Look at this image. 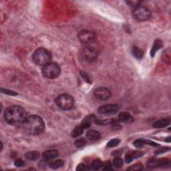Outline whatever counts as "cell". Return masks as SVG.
<instances>
[{"instance_id":"obj_1","label":"cell","mask_w":171,"mask_h":171,"mask_svg":"<svg viewBox=\"0 0 171 171\" xmlns=\"http://www.w3.org/2000/svg\"><path fill=\"white\" fill-rule=\"evenodd\" d=\"M4 117L7 123L17 125L24 123L26 119V115L24 108L18 106H13L5 111Z\"/></svg>"},{"instance_id":"obj_2","label":"cell","mask_w":171,"mask_h":171,"mask_svg":"<svg viewBox=\"0 0 171 171\" xmlns=\"http://www.w3.org/2000/svg\"><path fill=\"white\" fill-rule=\"evenodd\" d=\"M23 124L26 132L32 135L41 134L45 130L44 122L41 117L36 115L27 117Z\"/></svg>"},{"instance_id":"obj_3","label":"cell","mask_w":171,"mask_h":171,"mask_svg":"<svg viewBox=\"0 0 171 171\" xmlns=\"http://www.w3.org/2000/svg\"><path fill=\"white\" fill-rule=\"evenodd\" d=\"M32 58L37 65L44 66L51 62L52 55L50 52L45 48H39L35 51Z\"/></svg>"},{"instance_id":"obj_4","label":"cell","mask_w":171,"mask_h":171,"mask_svg":"<svg viewBox=\"0 0 171 171\" xmlns=\"http://www.w3.org/2000/svg\"><path fill=\"white\" fill-rule=\"evenodd\" d=\"M61 73V69L56 63H49L44 65L42 69V74L47 78L54 79L58 78Z\"/></svg>"},{"instance_id":"obj_5","label":"cell","mask_w":171,"mask_h":171,"mask_svg":"<svg viewBox=\"0 0 171 171\" xmlns=\"http://www.w3.org/2000/svg\"><path fill=\"white\" fill-rule=\"evenodd\" d=\"M133 16L136 20L144 21L151 18V13L149 9L146 7L139 6L134 9Z\"/></svg>"},{"instance_id":"obj_6","label":"cell","mask_w":171,"mask_h":171,"mask_svg":"<svg viewBox=\"0 0 171 171\" xmlns=\"http://www.w3.org/2000/svg\"><path fill=\"white\" fill-rule=\"evenodd\" d=\"M56 104L60 108L64 110H68L73 107L74 100L72 96L69 94H62L57 98Z\"/></svg>"},{"instance_id":"obj_7","label":"cell","mask_w":171,"mask_h":171,"mask_svg":"<svg viewBox=\"0 0 171 171\" xmlns=\"http://www.w3.org/2000/svg\"><path fill=\"white\" fill-rule=\"evenodd\" d=\"M78 39L85 45H90L94 43L96 39V35L90 30H82L78 34Z\"/></svg>"},{"instance_id":"obj_8","label":"cell","mask_w":171,"mask_h":171,"mask_svg":"<svg viewBox=\"0 0 171 171\" xmlns=\"http://www.w3.org/2000/svg\"><path fill=\"white\" fill-rule=\"evenodd\" d=\"M97 51L95 48L90 45H85L81 50L82 58L87 62H92L97 57Z\"/></svg>"},{"instance_id":"obj_9","label":"cell","mask_w":171,"mask_h":171,"mask_svg":"<svg viewBox=\"0 0 171 171\" xmlns=\"http://www.w3.org/2000/svg\"><path fill=\"white\" fill-rule=\"evenodd\" d=\"M120 108V106L118 104H105L98 108V112L101 115H110L116 113Z\"/></svg>"},{"instance_id":"obj_10","label":"cell","mask_w":171,"mask_h":171,"mask_svg":"<svg viewBox=\"0 0 171 171\" xmlns=\"http://www.w3.org/2000/svg\"><path fill=\"white\" fill-rule=\"evenodd\" d=\"M94 96L96 98L100 100H106L110 98L111 92L108 88L104 87H100L94 91Z\"/></svg>"},{"instance_id":"obj_11","label":"cell","mask_w":171,"mask_h":171,"mask_svg":"<svg viewBox=\"0 0 171 171\" xmlns=\"http://www.w3.org/2000/svg\"><path fill=\"white\" fill-rule=\"evenodd\" d=\"M170 165V160L167 159H161L156 160H151L148 162L147 166L149 168L165 167Z\"/></svg>"},{"instance_id":"obj_12","label":"cell","mask_w":171,"mask_h":171,"mask_svg":"<svg viewBox=\"0 0 171 171\" xmlns=\"http://www.w3.org/2000/svg\"><path fill=\"white\" fill-rule=\"evenodd\" d=\"M144 152L140 151H130L125 156V160L127 163H130L134 159H138L139 157L143 156Z\"/></svg>"},{"instance_id":"obj_13","label":"cell","mask_w":171,"mask_h":171,"mask_svg":"<svg viewBox=\"0 0 171 171\" xmlns=\"http://www.w3.org/2000/svg\"><path fill=\"white\" fill-rule=\"evenodd\" d=\"M146 144H148V145H151L152 146H159L158 144L151 141V140H148L138 139L137 140H135V141L134 142V145L138 148H142L144 145H146Z\"/></svg>"},{"instance_id":"obj_14","label":"cell","mask_w":171,"mask_h":171,"mask_svg":"<svg viewBox=\"0 0 171 171\" xmlns=\"http://www.w3.org/2000/svg\"><path fill=\"white\" fill-rule=\"evenodd\" d=\"M118 120L124 123H132L134 121L133 116L127 112H121L118 116Z\"/></svg>"},{"instance_id":"obj_15","label":"cell","mask_w":171,"mask_h":171,"mask_svg":"<svg viewBox=\"0 0 171 171\" xmlns=\"http://www.w3.org/2000/svg\"><path fill=\"white\" fill-rule=\"evenodd\" d=\"M58 156V151L57 150H49L43 152L42 156L45 160H51Z\"/></svg>"},{"instance_id":"obj_16","label":"cell","mask_w":171,"mask_h":171,"mask_svg":"<svg viewBox=\"0 0 171 171\" xmlns=\"http://www.w3.org/2000/svg\"><path fill=\"white\" fill-rule=\"evenodd\" d=\"M86 137L88 140H92V141H96V140H98L100 138V133L98 131L90 130L87 132Z\"/></svg>"},{"instance_id":"obj_17","label":"cell","mask_w":171,"mask_h":171,"mask_svg":"<svg viewBox=\"0 0 171 171\" xmlns=\"http://www.w3.org/2000/svg\"><path fill=\"white\" fill-rule=\"evenodd\" d=\"M163 47V42H162L160 39H156V40L155 42L154 45L152 46V48L151 52V54L153 57L154 56L157 51H159L161 47Z\"/></svg>"},{"instance_id":"obj_18","label":"cell","mask_w":171,"mask_h":171,"mask_svg":"<svg viewBox=\"0 0 171 171\" xmlns=\"http://www.w3.org/2000/svg\"><path fill=\"white\" fill-rule=\"evenodd\" d=\"M170 124V120L165 118V119H161L155 122L153 124V127H155L156 128H164V127L167 126Z\"/></svg>"},{"instance_id":"obj_19","label":"cell","mask_w":171,"mask_h":171,"mask_svg":"<svg viewBox=\"0 0 171 171\" xmlns=\"http://www.w3.org/2000/svg\"><path fill=\"white\" fill-rule=\"evenodd\" d=\"M25 157L26 159L29 160H36L39 159L40 157V154L38 151H29L27 153H25Z\"/></svg>"},{"instance_id":"obj_20","label":"cell","mask_w":171,"mask_h":171,"mask_svg":"<svg viewBox=\"0 0 171 171\" xmlns=\"http://www.w3.org/2000/svg\"><path fill=\"white\" fill-rule=\"evenodd\" d=\"M132 53L135 58L137 59H142L143 57V55H144L143 51L140 49V48H139L138 47H136V46L133 47V50H132Z\"/></svg>"},{"instance_id":"obj_21","label":"cell","mask_w":171,"mask_h":171,"mask_svg":"<svg viewBox=\"0 0 171 171\" xmlns=\"http://www.w3.org/2000/svg\"><path fill=\"white\" fill-rule=\"evenodd\" d=\"M64 164V162L62 160H54L52 161L49 163V166L50 167L53 169H59L60 167H62V166Z\"/></svg>"},{"instance_id":"obj_22","label":"cell","mask_w":171,"mask_h":171,"mask_svg":"<svg viewBox=\"0 0 171 171\" xmlns=\"http://www.w3.org/2000/svg\"><path fill=\"white\" fill-rule=\"evenodd\" d=\"M84 129L82 128V127L80 125L77 127H76L75 128H74L72 133V137L74 138H77L78 137H80L82 134V133H84Z\"/></svg>"},{"instance_id":"obj_23","label":"cell","mask_w":171,"mask_h":171,"mask_svg":"<svg viewBox=\"0 0 171 171\" xmlns=\"http://www.w3.org/2000/svg\"><path fill=\"white\" fill-rule=\"evenodd\" d=\"M102 164L103 163L102 161H100V160H95L92 162V163L90 166V169L98 170L100 168H102Z\"/></svg>"},{"instance_id":"obj_24","label":"cell","mask_w":171,"mask_h":171,"mask_svg":"<svg viewBox=\"0 0 171 171\" xmlns=\"http://www.w3.org/2000/svg\"><path fill=\"white\" fill-rule=\"evenodd\" d=\"M113 165L115 166L116 168L120 169L121 168L122 165H123V160L119 156H116L113 160Z\"/></svg>"},{"instance_id":"obj_25","label":"cell","mask_w":171,"mask_h":171,"mask_svg":"<svg viewBox=\"0 0 171 171\" xmlns=\"http://www.w3.org/2000/svg\"><path fill=\"white\" fill-rule=\"evenodd\" d=\"M86 140L84 138H81L77 139L75 142H74V145L78 148H82L86 144Z\"/></svg>"},{"instance_id":"obj_26","label":"cell","mask_w":171,"mask_h":171,"mask_svg":"<svg viewBox=\"0 0 171 171\" xmlns=\"http://www.w3.org/2000/svg\"><path fill=\"white\" fill-rule=\"evenodd\" d=\"M143 169V166L141 163H136L130 166L128 169V170H142Z\"/></svg>"},{"instance_id":"obj_27","label":"cell","mask_w":171,"mask_h":171,"mask_svg":"<svg viewBox=\"0 0 171 171\" xmlns=\"http://www.w3.org/2000/svg\"><path fill=\"white\" fill-rule=\"evenodd\" d=\"M120 142V140L118 138H115V139H113V140H111L110 141L108 144H107V146L108 148H113V147H115L116 146H118V144H119V143Z\"/></svg>"},{"instance_id":"obj_28","label":"cell","mask_w":171,"mask_h":171,"mask_svg":"<svg viewBox=\"0 0 171 171\" xmlns=\"http://www.w3.org/2000/svg\"><path fill=\"white\" fill-rule=\"evenodd\" d=\"M102 167L104 170H112V164L110 161H106L103 163Z\"/></svg>"},{"instance_id":"obj_29","label":"cell","mask_w":171,"mask_h":171,"mask_svg":"<svg viewBox=\"0 0 171 171\" xmlns=\"http://www.w3.org/2000/svg\"><path fill=\"white\" fill-rule=\"evenodd\" d=\"M14 164L17 167H22V166H25V163L24 160L21 159H17L14 162Z\"/></svg>"},{"instance_id":"obj_30","label":"cell","mask_w":171,"mask_h":171,"mask_svg":"<svg viewBox=\"0 0 171 171\" xmlns=\"http://www.w3.org/2000/svg\"><path fill=\"white\" fill-rule=\"evenodd\" d=\"M90 169V168H88V166H86V164H83V163L79 164L76 168L77 170H88Z\"/></svg>"},{"instance_id":"obj_31","label":"cell","mask_w":171,"mask_h":171,"mask_svg":"<svg viewBox=\"0 0 171 171\" xmlns=\"http://www.w3.org/2000/svg\"><path fill=\"white\" fill-rule=\"evenodd\" d=\"M2 92L3 93H5L6 94H9V95H11V96H16L17 95V93L14 92H13L11 90H7V89H3L2 88Z\"/></svg>"},{"instance_id":"obj_32","label":"cell","mask_w":171,"mask_h":171,"mask_svg":"<svg viewBox=\"0 0 171 171\" xmlns=\"http://www.w3.org/2000/svg\"><path fill=\"white\" fill-rule=\"evenodd\" d=\"M83 128H84V130L85 129H88V128H89L91 126V123L89 122H86V121H83L82 123L80 125Z\"/></svg>"},{"instance_id":"obj_33","label":"cell","mask_w":171,"mask_h":171,"mask_svg":"<svg viewBox=\"0 0 171 171\" xmlns=\"http://www.w3.org/2000/svg\"><path fill=\"white\" fill-rule=\"evenodd\" d=\"M127 3H128V4H129V5H130V6L134 7V8H135V7H138V6H140V2H138V1H134V2H127Z\"/></svg>"},{"instance_id":"obj_34","label":"cell","mask_w":171,"mask_h":171,"mask_svg":"<svg viewBox=\"0 0 171 171\" xmlns=\"http://www.w3.org/2000/svg\"><path fill=\"white\" fill-rule=\"evenodd\" d=\"M81 75H82V76L83 78H84V80H85L86 82L90 83V79L89 76H88L86 73H84V72H81Z\"/></svg>"}]
</instances>
